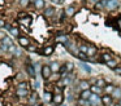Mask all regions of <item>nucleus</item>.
Returning a JSON list of instances; mask_svg holds the SVG:
<instances>
[{"label": "nucleus", "mask_w": 121, "mask_h": 106, "mask_svg": "<svg viewBox=\"0 0 121 106\" xmlns=\"http://www.w3.org/2000/svg\"><path fill=\"white\" fill-rule=\"evenodd\" d=\"M111 97H112L113 101H118L121 98V87H116L115 90L112 92V94H111Z\"/></svg>", "instance_id": "6ab92c4d"}, {"label": "nucleus", "mask_w": 121, "mask_h": 106, "mask_svg": "<svg viewBox=\"0 0 121 106\" xmlns=\"http://www.w3.org/2000/svg\"><path fill=\"white\" fill-rule=\"evenodd\" d=\"M100 3L104 7V10L107 12H115L116 9L121 7V3L118 0H100Z\"/></svg>", "instance_id": "f257e3e1"}, {"label": "nucleus", "mask_w": 121, "mask_h": 106, "mask_svg": "<svg viewBox=\"0 0 121 106\" xmlns=\"http://www.w3.org/2000/svg\"><path fill=\"white\" fill-rule=\"evenodd\" d=\"M117 102H118V103H120V105H121V98H120V100H118V101H117Z\"/></svg>", "instance_id": "864d4df0"}, {"label": "nucleus", "mask_w": 121, "mask_h": 106, "mask_svg": "<svg viewBox=\"0 0 121 106\" xmlns=\"http://www.w3.org/2000/svg\"><path fill=\"white\" fill-rule=\"evenodd\" d=\"M13 56H16V57H21V56H22V51H21V48H17V51L14 52Z\"/></svg>", "instance_id": "a19ab883"}, {"label": "nucleus", "mask_w": 121, "mask_h": 106, "mask_svg": "<svg viewBox=\"0 0 121 106\" xmlns=\"http://www.w3.org/2000/svg\"><path fill=\"white\" fill-rule=\"evenodd\" d=\"M17 40H18V44H20V47H22V48H27V45H30V39L27 38V36H25V35H21V36H18L17 38Z\"/></svg>", "instance_id": "9d476101"}, {"label": "nucleus", "mask_w": 121, "mask_h": 106, "mask_svg": "<svg viewBox=\"0 0 121 106\" xmlns=\"http://www.w3.org/2000/svg\"><path fill=\"white\" fill-rule=\"evenodd\" d=\"M16 51H17V45H14V44L12 47H9V49H8V52L11 54H14V52H16Z\"/></svg>", "instance_id": "ea45409f"}, {"label": "nucleus", "mask_w": 121, "mask_h": 106, "mask_svg": "<svg viewBox=\"0 0 121 106\" xmlns=\"http://www.w3.org/2000/svg\"><path fill=\"white\" fill-rule=\"evenodd\" d=\"M105 80L103 79V78H96V83H95V85H98V87H100V88H104L105 87Z\"/></svg>", "instance_id": "7c9ffc66"}, {"label": "nucleus", "mask_w": 121, "mask_h": 106, "mask_svg": "<svg viewBox=\"0 0 121 106\" xmlns=\"http://www.w3.org/2000/svg\"><path fill=\"white\" fill-rule=\"evenodd\" d=\"M76 85H77V89L79 90V92H82V90H89L90 87H91V84H90L89 80L86 79H81V80H76Z\"/></svg>", "instance_id": "20e7f679"}, {"label": "nucleus", "mask_w": 121, "mask_h": 106, "mask_svg": "<svg viewBox=\"0 0 121 106\" xmlns=\"http://www.w3.org/2000/svg\"><path fill=\"white\" fill-rule=\"evenodd\" d=\"M115 106H121V105H120L118 102H116V103H115Z\"/></svg>", "instance_id": "603ef678"}, {"label": "nucleus", "mask_w": 121, "mask_h": 106, "mask_svg": "<svg viewBox=\"0 0 121 106\" xmlns=\"http://www.w3.org/2000/svg\"><path fill=\"white\" fill-rule=\"evenodd\" d=\"M29 87H30V84L25 80V82H20V83H17V87H16V89H29Z\"/></svg>", "instance_id": "bb28decb"}, {"label": "nucleus", "mask_w": 121, "mask_h": 106, "mask_svg": "<svg viewBox=\"0 0 121 106\" xmlns=\"http://www.w3.org/2000/svg\"><path fill=\"white\" fill-rule=\"evenodd\" d=\"M98 53V48L95 45H89V48H87V57H95Z\"/></svg>", "instance_id": "412c9836"}, {"label": "nucleus", "mask_w": 121, "mask_h": 106, "mask_svg": "<svg viewBox=\"0 0 121 106\" xmlns=\"http://www.w3.org/2000/svg\"><path fill=\"white\" fill-rule=\"evenodd\" d=\"M105 65H107V66L109 67V69H116V67L118 66V61H117V59L113 58V59H111L109 62H107Z\"/></svg>", "instance_id": "c85d7f7f"}, {"label": "nucleus", "mask_w": 121, "mask_h": 106, "mask_svg": "<svg viewBox=\"0 0 121 106\" xmlns=\"http://www.w3.org/2000/svg\"><path fill=\"white\" fill-rule=\"evenodd\" d=\"M69 40H70V39H69L68 34L59 32V34H56V36H55V41H56V43H60V44H63V45H65Z\"/></svg>", "instance_id": "423d86ee"}, {"label": "nucleus", "mask_w": 121, "mask_h": 106, "mask_svg": "<svg viewBox=\"0 0 121 106\" xmlns=\"http://www.w3.org/2000/svg\"><path fill=\"white\" fill-rule=\"evenodd\" d=\"M18 23H21V25H24V26H30L31 25V17L27 16V17H25V18H21V20H18Z\"/></svg>", "instance_id": "a878e982"}, {"label": "nucleus", "mask_w": 121, "mask_h": 106, "mask_svg": "<svg viewBox=\"0 0 121 106\" xmlns=\"http://www.w3.org/2000/svg\"><path fill=\"white\" fill-rule=\"evenodd\" d=\"M27 52H31V53H34V52H38V45L34 43H30V45H27Z\"/></svg>", "instance_id": "2f4dec72"}, {"label": "nucleus", "mask_w": 121, "mask_h": 106, "mask_svg": "<svg viewBox=\"0 0 121 106\" xmlns=\"http://www.w3.org/2000/svg\"><path fill=\"white\" fill-rule=\"evenodd\" d=\"M102 103L103 106H109L111 103H113V100L111 96H107V94H103L102 96Z\"/></svg>", "instance_id": "4be33fe9"}, {"label": "nucleus", "mask_w": 121, "mask_h": 106, "mask_svg": "<svg viewBox=\"0 0 121 106\" xmlns=\"http://www.w3.org/2000/svg\"><path fill=\"white\" fill-rule=\"evenodd\" d=\"M64 13H65L66 17H73L77 13V8L74 7V5H66V7L64 8Z\"/></svg>", "instance_id": "9b49d317"}, {"label": "nucleus", "mask_w": 121, "mask_h": 106, "mask_svg": "<svg viewBox=\"0 0 121 106\" xmlns=\"http://www.w3.org/2000/svg\"><path fill=\"white\" fill-rule=\"evenodd\" d=\"M113 71H115L116 75H121V66H117L116 69H113Z\"/></svg>", "instance_id": "37998d69"}, {"label": "nucleus", "mask_w": 121, "mask_h": 106, "mask_svg": "<svg viewBox=\"0 0 121 106\" xmlns=\"http://www.w3.org/2000/svg\"><path fill=\"white\" fill-rule=\"evenodd\" d=\"M116 85L115 84H105V87L103 88V94H107V96H111L112 92L115 90Z\"/></svg>", "instance_id": "2eb2a0df"}, {"label": "nucleus", "mask_w": 121, "mask_h": 106, "mask_svg": "<svg viewBox=\"0 0 121 106\" xmlns=\"http://www.w3.org/2000/svg\"><path fill=\"white\" fill-rule=\"evenodd\" d=\"M116 25H117L118 30H120V32H121V18H118V20H117V23H116Z\"/></svg>", "instance_id": "de8ad7c7"}, {"label": "nucleus", "mask_w": 121, "mask_h": 106, "mask_svg": "<svg viewBox=\"0 0 121 106\" xmlns=\"http://www.w3.org/2000/svg\"><path fill=\"white\" fill-rule=\"evenodd\" d=\"M90 90H91V93H95V94L103 96V88L98 87V85H91V87H90Z\"/></svg>", "instance_id": "393cba45"}, {"label": "nucleus", "mask_w": 121, "mask_h": 106, "mask_svg": "<svg viewBox=\"0 0 121 106\" xmlns=\"http://www.w3.org/2000/svg\"><path fill=\"white\" fill-rule=\"evenodd\" d=\"M26 72L29 76H31L33 79H35V76H37V72H35V66L31 63H27L26 65Z\"/></svg>", "instance_id": "4468645a"}, {"label": "nucleus", "mask_w": 121, "mask_h": 106, "mask_svg": "<svg viewBox=\"0 0 121 106\" xmlns=\"http://www.w3.org/2000/svg\"><path fill=\"white\" fill-rule=\"evenodd\" d=\"M64 92V88L63 87H57L56 85L55 88H53V94H57V93H63Z\"/></svg>", "instance_id": "4c0bfd02"}, {"label": "nucleus", "mask_w": 121, "mask_h": 106, "mask_svg": "<svg viewBox=\"0 0 121 106\" xmlns=\"http://www.w3.org/2000/svg\"><path fill=\"white\" fill-rule=\"evenodd\" d=\"M64 65H65L68 72H73V70H74V63H73V62H65Z\"/></svg>", "instance_id": "72a5a7b5"}, {"label": "nucleus", "mask_w": 121, "mask_h": 106, "mask_svg": "<svg viewBox=\"0 0 121 106\" xmlns=\"http://www.w3.org/2000/svg\"><path fill=\"white\" fill-rule=\"evenodd\" d=\"M38 101H39V96H38V93L34 90V92H31V93H30V96L27 97V105H29V106L37 105V103H39Z\"/></svg>", "instance_id": "6e6552de"}, {"label": "nucleus", "mask_w": 121, "mask_h": 106, "mask_svg": "<svg viewBox=\"0 0 121 106\" xmlns=\"http://www.w3.org/2000/svg\"><path fill=\"white\" fill-rule=\"evenodd\" d=\"M12 45H13V40H12L11 36H8V35L0 41V49H1V52H8L9 47H12Z\"/></svg>", "instance_id": "7ed1b4c3"}, {"label": "nucleus", "mask_w": 121, "mask_h": 106, "mask_svg": "<svg viewBox=\"0 0 121 106\" xmlns=\"http://www.w3.org/2000/svg\"><path fill=\"white\" fill-rule=\"evenodd\" d=\"M17 3H18V5L22 8H26L30 5V0H17Z\"/></svg>", "instance_id": "473e14b6"}, {"label": "nucleus", "mask_w": 121, "mask_h": 106, "mask_svg": "<svg viewBox=\"0 0 121 106\" xmlns=\"http://www.w3.org/2000/svg\"><path fill=\"white\" fill-rule=\"evenodd\" d=\"M111 59H113L112 53H103V54H100V59H99V62L107 63V62H109V61H111Z\"/></svg>", "instance_id": "aec40b11"}, {"label": "nucleus", "mask_w": 121, "mask_h": 106, "mask_svg": "<svg viewBox=\"0 0 121 106\" xmlns=\"http://www.w3.org/2000/svg\"><path fill=\"white\" fill-rule=\"evenodd\" d=\"M48 66H50V69H51V71H52V72H59V71H60L61 65L57 61H51L50 63H48Z\"/></svg>", "instance_id": "f3484780"}, {"label": "nucleus", "mask_w": 121, "mask_h": 106, "mask_svg": "<svg viewBox=\"0 0 121 106\" xmlns=\"http://www.w3.org/2000/svg\"><path fill=\"white\" fill-rule=\"evenodd\" d=\"M51 1H52L53 4H63L64 0H51Z\"/></svg>", "instance_id": "49530a36"}, {"label": "nucleus", "mask_w": 121, "mask_h": 106, "mask_svg": "<svg viewBox=\"0 0 121 106\" xmlns=\"http://www.w3.org/2000/svg\"><path fill=\"white\" fill-rule=\"evenodd\" d=\"M91 94L92 93H91L90 89L89 90H82V92L78 94V98H82V100H85V101H89V98L91 97Z\"/></svg>", "instance_id": "5701e85b"}, {"label": "nucleus", "mask_w": 121, "mask_h": 106, "mask_svg": "<svg viewBox=\"0 0 121 106\" xmlns=\"http://www.w3.org/2000/svg\"><path fill=\"white\" fill-rule=\"evenodd\" d=\"M109 106H115V102H113V103H111V105Z\"/></svg>", "instance_id": "5fc2aeb1"}, {"label": "nucleus", "mask_w": 121, "mask_h": 106, "mask_svg": "<svg viewBox=\"0 0 121 106\" xmlns=\"http://www.w3.org/2000/svg\"><path fill=\"white\" fill-rule=\"evenodd\" d=\"M5 36H7V35H5V34H4V32H1V31H0V41L3 40V39H4V38H5Z\"/></svg>", "instance_id": "8fccbe9b"}, {"label": "nucleus", "mask_w": 121, "mask_h": 106, "mask_svg": "<svg viewBox=\"0 0 121 106\" xmlns=\"http://www.w3.org/2000/svg\"><path fill=\"white\" fill-rule=\"evenodd\" d=\"M65 49L69 52V53L72 54V56H74V57H78V54H79V48H78V44L76 43V41H72V40H69L68 43L65 44Z\"/></svg>", "instance_id": "f03ea898"}, {"label": "nucleus", "mask_w": 121, "mask_h": 106, "mask_svg": "<svg viewBox=\"0 0 121 106\" xmlns=\"http://www.w3.org/2000/svg\"><path fill=\"white\" fill-rule=\"evenodd\" d=\"M4 26H5V22H4V20H0V28H4Z\"/></svg>", "instance_id": "09e8293b"}, {"label": "nucleus", "mask_w": 121, "mask_h": 106, "mask_svg": "<svg viewBox=\"0 0 121 106\" xmlns=\"http://www.w3.org/2000/svg\"><path fill=\"white\" fill-rule=\"evenodd\" d=\"M1 53H3V52H1V49H0V54H1Z\"/></svg>", "instance_id": "6e6d98bb"}, {"label": "nucleus", "mask_w": 121, "mask_h": 106, "mask_svg": "<svg viewBox=\"0 0 121 106\" xmlns=\"http://www.w3.org/2000/svg\"><path fill=\"white\" fill-rule=\"evenodd\" d=\"M9 34L13 36H16V38H18V36H21V32H20L18 27H16V26H13V27L11 28V31H9Z\"/></svg>", "instance_id": "c756f323"}, {"label": "nucleus", "mask_w": 121, "mask_h": 106, "mask_svg": "<svg viewBox=\"0 0 121 106\" xmlns=\"http://www.w3.org/2000/svg\"><path fill=\"white\" fill-rule=\"evenodd\" d=\"M78 48H79V52L81 53H87V48H89V45L87 44H78Z\"/></svg>", "instance_id": "f704fd0d"}, {"label": "nucleus", "mask_w": 121, "mask_h": 106, "mask_svg": "<svg viewBox=\"0 0 121 106\" xmlns=\"http://www.w3.org/2000/svg\"><path fill=\"white\" fill-rule=\"evenodd\" d=\"M52 98H53V92L51 90H44V96H43V100L44 102H52Z\"/></svg>", "instance_id": "b1692460"}, {"label": "nucleus", "mask_w": 121, "mask_h": 106, "mask_svg": "<svg viewBox=\"0 0 121 106\" xmlns=\"http://www.w3.org/2000/svg\"><path fill=\"white\" fill-rule=\"evenodd\" d=\"M43 14H44L46 18H52V17H55V14H56V9L53 7H46Z\"/></svg>", "instance_id": "ddd939ff"}, {"label": "nucleus", "mask_w": 121, "mask_h": 106, "mask_svg": "<svg viewBox=\"0 0 121 106\" xmlns=\"http://www.w3.org/2000/svg\"><path fill=\"white\" fill-rule=\"evenodd\" d=\"M27 13H25V12H20L18 13V20H21V18H25V17H27Z\"/></svg>", "instance_id": "79ce46f5"}, {"label": "nucleus", "mask_w": 121, "mask_h": 106, "mask_svg": "<svg viewBox=\"0 0 121 106\" xmlns=\"http://www.w3.org/2000/svg\"><path fill=\"white\" fill-rule=\"evenodd\" d=\"M99 1H100V0H86V4L89 5V7H92V8H94Z\"/></svg>", "instance_id": "e433bc0d"}, {"label": "nucleus", "mask_w": 121, "mask_h": 106, "mask_svg": "<svg viewBox=\"0 0 121 106\" xmlns=\"http://www.w3.org/2000/svg\"><path fill=\"white\" fill-rule=\"evenodd\" d=\"M89 106H103L102 103V96L99 94H95V93H92L91 97L89 98Z\"/></svg>", "instance_id": "39448f33"}, {"label": "nucleus", "mask_w": 121, "mask_h": 106, "mask_svg": "<svg viewBox=\"0 0 121 106\" xmlns=\"http://www.w3.org/2000/svg\"><path fill=\"white\" fill-rule=\"evenodd\" d=\"M12 27H13V25H11V23H5V26H4V28H5V30H8V31H11Z\"/></svg>", "instance_id": "c03bdc74"}, {"label": "nucleus", "mask_w": 121, "mask_h": 106, "mask_svg": "<svg viewBox=\"0 0 121 106\" xmlns=\"http://www.w3.org/2000/svg\"><path fill=\"white\" fill-rule=\"evenodd\" d=\"M40 74H42L43 79L47 82V80L51 78V75H52V71H51V69H50V66H48V65H43L42 69H40Z\"/></svg>", "instance_id": "0eeeda50"}, {"label": "nucleus", "mask_w": 121, "mask_h": 106, "mask_svg": "<svg viewBox=\"0 0 121 106\" xmlns=\"http://www.w3.org/2000/svg\"><path fill=\"white\" fill-rule=\"evenodd\" d=\"M53 52H55V47L53 45H44L42 48V51H40V54L44 56V57H48V56H51Z\"/></svg>", "instance_id": "1a4fd4ad"}, {"label": "nucleus", "mask_w": 121, "mask_h": 106, "mask_svg": "<svg viewBox=\"0 0 121 106\" xmlns=\"http://www.w3.org/2000/svg\"><path fill=\"white\" fill-rule=\"evenodd\" d=\"M16 79L18 80V83H20V82H25V76H24V74H22V72H18V74H17V76H16Z\"/></svg>", "instance_id": "58836bf2"}, {"label": "nucleus", "mask_w": 121, "mask_h": 106, "mask_svg": "<svg viewBox=\"0 0 121 106\" xmlns=\"http://www.w3.org/2000/svg\"><path fill=\"white\" fill-rule=\"evenodd\" d=\"M35 3V0H30V4H34Z\"/></svg>", "instance_id": "3c124183"}, {"label": "nucleus", "mask_w": 121, "mask_h": 106, "mask_svg": "<svg viewBox=\"0 0 121 106\" xmlns=\"http://www.w3.org/2000/svg\"><path fill=\"white\" fill-rule=\"evenodd\" d=\"M79 67H81L83 71H86L87 74H90L91 72V67L89 66V65L86 63V62H82V61H79Z\"/></svg>", "instance_id": "cd10ccee"}, {"label": "nucleus", "mask_w": 121, "mask_h": 106, "mask_svg": "<svg viewBox=\"0 0 121 106\" xmlns=\"http://www.w3.org/2000/svg\"><path fill=\"white\" fill-rule=\"evenodd\" d=\"M64 102V94L63 93H57V94H53V98H52V103L55 106H59V105H63Z\"/></svg>", "instance_id": "f8f14e48"}, {"label": "nucleus", "mask_w": 121, "mask_h": 106, "mask_svg": "<svg viewBox=\"0 0 121 106\" xmlns=\"http://www.w3.org/2000/svg\"><path fill=\"white\" fill-rule=\"evenodd\" d=\"M33 5H34L35 10H44V8L47 7L44 0H35V3Z\"/></svg>", "instance_id": "dca6fc26"}, {"label": "nucleus", "mask_w": 121, "mask_h": 106, "mask_svg": "<svg viewBox=\"0 0 121 106\" xmlns=\"http://www.w3.org/2000/svg\"><path fill=\"white\" fill-rule=\"evenodd\" d=\"M16 96L20 98H25L30 96V90L29 89H16Z\"/></svg>", "instance_id": "a211bd4d"}, {"label": "nucleus", "mask_w": 121, "mask_h": 106, "mask_svg": "<svg viewBox=\"0 0 121 106\" xmlns=\"http://www.w3.org/2000/svg\"><path fill=\"white\" fill-rule=\"evenodd\" d=\"M39 85H40V83L35 80V82H34V84H33V88H34V89H38V88H39Z\"/></svg>", "instance_id": "a18cd8bd"}, {"label": "nucleus", "mask_w": 121, "mask_h": 106, "mask_svg": "<svg viewBox=\"0 0 121 106\" xmlns=\"http://www.w3.org/2000/svg\"><path fill=\"white\" fill-rule=\"evenodd\" d=\"M76 102H77V106H89V102L82 100V98H77Z\"/></svg>", "instance_id": "c9c22d12"}]
</instances>
